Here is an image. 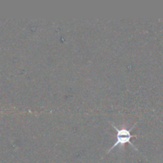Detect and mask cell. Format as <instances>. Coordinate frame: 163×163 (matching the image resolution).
<instances>
[{
  "mask_svg": "<svg viewBox=\"0 0 163 163\" xmlns=\"http://www.w3.org/2000/svg\"><path fill=\"white\" fill-rule=\"evenodd\" d=\"M136 124H137V123H135V124L134 125V126H135ZM111 126H113V128L117 131L116 142H115L114 144H113V146L108 150L107 153H109L111 150H113V149H115V148L117 146H123L125 143H130L131 146L134 149L137 150L135 146L134 145V143H133L132 142H131V138H133V137H138V136L132 135L131 133V131L134 128V126L131 127L130 130H128L126 129V128H118L117 126H115L114 124H112V123H111Z\"/></svg>",
  "mask_w": 163,
  "mask_h": 163,
  "instance_id": "1",
  "label": "cell"
}]
</instances>
